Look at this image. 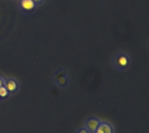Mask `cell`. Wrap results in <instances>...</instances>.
Returning <instances> with one entry per match:
<instances>
[{
    "instance_id": "cell-9",
    "label": "cell",
    "mask_w": 149,
    "mask_h": 133,
    "mask_svg": "<svg viewBox=\"0 0 149 133\" xmlns=\"http://www.w3.org/2000/svg\"><path fill=\"white\" fill-rule=\"evenodd\" d=\"M3 85V79L2 78H0V86Z\"/></svg>"
},
{
    "instance_id": "cell-1",
    "label": "cell",
    "mask_w": 149,
    "mask_h": 133,
    "mask_svg": "<svg viewBox=\"0 0 149 133\" xmlns=\"http://www.w3.org/2000/svg\"><path fill=\"white\" fill-rule=\"evenodd\" d=\"M100 122L101 121L97 118H94V117L90 118L86 121L84 128L89 133H94L96 132L97 128L99 127Z\"/></svg>"
},
{
    "instance_id": "cell-6",
    "label": "cell",
    "mask_w": 149,
    "mask_h": 133,
    "mask_svg": "<svg viewBox=\"0 0 149 133\" xmlns=\"http://www.w3.org/2000/svg\"><path fill=\"white\" fill-rule=\"evenodd\" d=\"M8 94H9V91H7L5 86L4 85L0 86V98H5L8 96Z\"/></svg>"
},
{
    "instance_id": "cell-8",
    "label": "cell",
    "mask_w": 149,
    "mask_h": 133,
    "mask_svg": "<svg viewBox=\"0 0 149 133\" xmlns=\"http://www.w3.org/2000/svg\"><path fill=\"white\" fill-rule=\"evenodd\" d=\"M35 3H41L43 0H32Z\"/></svg>"
},
{
    "instance_id": "cell-4",
    "label": "cell",
    "mask_w": 149,
    "mask_h": 133,
    "mask_svg": "<svg viewBox=\"0 0 149 133\" xmlns=\"http://www.w3.org/2000/svg\"><path fill=\"white\" fill-rule=\"evenodd\" d=\"M3 85L9 91V93H13L17 90V84L13 79H6L3 80Z\"/></svg>"
},
{
    "instance_id": "cell-2",
    "label": "cell",
    "mask_w": 149,
    "mask_h": 133,
    "mask_svg": "<svg viewBox=\"0 0 149 133\" xmlns=\"http://www.w3.org/2000/svg\"><path fill=\"white\" fill-rule=\"evenodd\" d=\"M115 66L120 70H125L129 66V58L124 54H120L115 58Z\"/></svg>"
},
{
    "instance_id": "cell-5",
    "label": "cell",
    "mask_w": 149,
    "mask_h": 133,
    "mask_svg": "<svg viewBox=\"0 0 149 133\" xmlns=\"http://www.w3.org/2000/svg\"><path fill=\"white\" fill-rule=\"evenodd\" d=\"M36 3L32 0H21L20 6L24 10H31L35 8Z\"/></svg>"
},
{
    "instance_id": "cell-3",
    "label": "cell",
    "mask_w": 149,
    "mask_h": 133,
    "mask_svg": "<svg viewBox=\"0 0 149 133\" xmlns=\"http://www.w3.org/2000/svg\"><path fill=\"white\" fill-rule=\"evenodd\" d=\"M113 126L108 122H100L99 127L94 133H114Z\"/></svg>"
},
{
    "instance_id": "cell-7",
    "label": "cell",
    "mask_w": 149,
    "mask_h": 133,
    "mask_svg": "<svg viewBox=\"0 0 149 133\" xmlns=\"http://www.w3.org/2000/svg\"><path fill=\"white\" fill-rule=\"evenodd\" d=\"M76 133H89V132H88L85 128H81V129H79Z\"/></svg>"
}]
</instances>
